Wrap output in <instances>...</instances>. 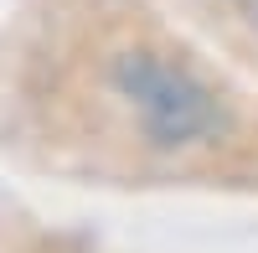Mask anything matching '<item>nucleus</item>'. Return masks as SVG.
I'll return each instance as SVG.
<instances>
[{"label": "nucleus", "instance_id": "nucleus-1", "mask_svg": "<svg viewBox=\"0 0 258 253\" xmlns=\"http://www.w3.org/2000/svg\"><path fill=\"white\" fill-rule=\"evenodd\" d=\"M119 88L140 109L145 130L155 135L160 145H181V140H197V135L212 130V103H207V93L181 68H170V62L124 57L119 62Z\"/></svg>", "mask_w": 258, "mask_h": 253}]
</instances>
